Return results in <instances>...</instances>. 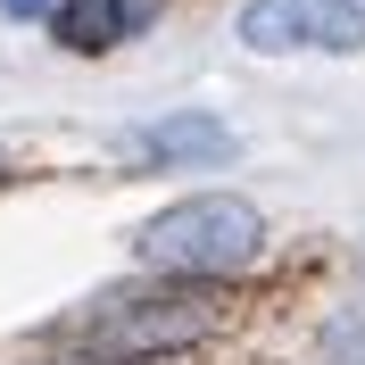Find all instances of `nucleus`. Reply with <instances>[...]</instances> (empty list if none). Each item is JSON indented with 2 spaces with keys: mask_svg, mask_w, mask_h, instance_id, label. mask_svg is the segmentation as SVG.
I'll use <instances>...</instances> for the list:
<instances>
[{
  "mask_svg": "<svg viewBox=\"0 0 365 365\" xmlns=\"http://www.w3.org/2000/svg\"><path fill=\"white\" fill-rule=\"evenodd\" d=\"M133 250L158 274H241L257 250H266V225H257L250 200L232 191H200V200H175L166 216L133 232Z\"/></svg>",
  "mask_w": 365,
  "mask_h": 365,
  "instance_id": "f257e3e1",
  "label": "nucleus"
},
{
  "mask_svg": "<svg viewBox=\"0 0 365 365\" xmlns=\"http://www.w3.org/2000/svg\"><path fill=\"white\" fill-rule=\"evenodd\" d=\"M216 324H225V307L207 291H108L83 316H67V332H83L91 357H166V349L207 341Z\"/></svg>",
  "mask_w": 365,
  "mask_h": 365,
  "instance_id": "f03ea898",
  "label": "nucleus"
},
{
  "mask_svg": "<svg viewBox=\"0 0 365 365\" xmlns=\"http://www.w3.org/2000/svg\"><path fill=\"white\" fill-rule=\"evenodd\" d=\"M250 50H365V9L357 0H250L241 9Z\"/></svg>",
  "mask_w": 365,
  "mask_h": 365,
  "instance_id": "7ed1b4c3",
  "label": "nucleus"
},
{
  "mask_svg": "<svg viewBox=\"0 0 365 365\" xmlns=\"http://www.w3.org/2000/svg\"><path fill=\"white\" fill-rule=\"evenodd\" d=\"M116 158L125 166H225L232 158V133H225V116L182 108V116L125 125V133H116Z\"/></svg>",
  "mask_w": 365,
  "mask_h": 365,
  "instance_id": "20e7f679",
  "label": "nucleus"
},
{
  "mask_svg": "<svg viewBox=\"0 0 365 365\" xmlns=\"http://www.w3.org/2000/svg\"><path fill=\"white\" fill-rule=\"evenodd\" d=\"M125 25H133L125 0H58V42L67 50H108V42H125Z\"/></svg>",
  "mask_w": 365,
  "mask_h": 365,
  "instance_id": "39448f33",
  "label": "nucleus"
},
{
  "mask_svg": "<svg viewBox=\"0 0 365 365\" xmlns=\"http://www.w3.org/2000/svg\"><path fill=\"white\" fill-rule=\"evenodd\" d=\"M0 9H9V17H50L58 0H0Z\"/></svg>",
  "mask_w": 365,
  "mask_h": 365,
  "instance_id": "423d86ee",
  "label": "nucleus"
},
{
  "mask_svg": "<svg viewBox=\"0 0 365 365\" xmlns=\"http://www.w3.org/2000/svg\"><path fill=\"white\" fill-rule=\"evenodd\" d=\"M83 365H91V357H83Z\"/></svg>",
  "mask_w": 365,
  "mask_h": 365,
  "instance_id": "0eeeda50",
  "label": "nucleus"
}]
</instances>
